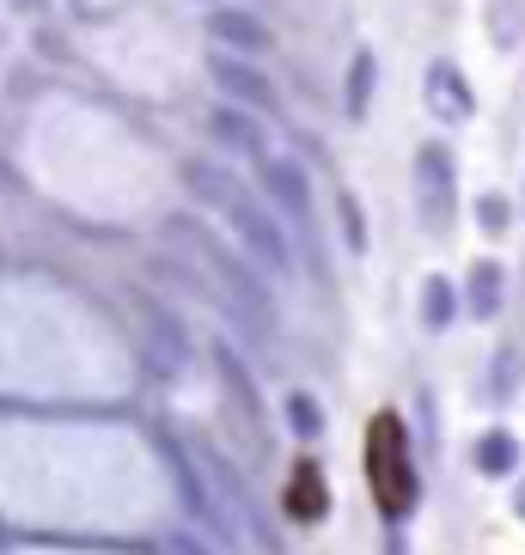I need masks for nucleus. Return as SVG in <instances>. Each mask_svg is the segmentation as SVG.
I'll list each match as a JSON object with an SVG mask.
<instances>
[{"mask_svg":"<svg viewBox=\"0 0 525 555\" xmlns=\"http://www.w3.org/2000/svg\"><path fill=\"white\" fill-rule=\"evenodd\" d=\"M190 190H202V202H214V208H227V220L239 227V245H245L251 257H257L262 269H269V275H287L294 250H287L281 227L269 220V208H262V202L251 196L245 183L232 178V171H220V165L196 159V165H190Z\"/></svg>","mask_w":525,"mask_h":555,"instance_id":"1","label":"nucleus"},{"mask_svg":"<svg viewBox=\"0 0 525 555\" xmlns=\"http://www.w3.org/2000/svg\"><path fill=\"white\" fill-rule=\"evenodd\" d=\"M367 482H373V501L385 519H404L422 494L415 482V464H410V434L397 415H373L367 422Z\"/></svg>","mask_w":525,"mask_h":555,"instance_id":"2","label":"nucleus"},{"mask_svg":"<svg viewBox=\"0 0 525 555\" xmlns=\"http://www.w3.org/2000/svg\"><path fill=\"white\" fill-rule=\"evenodd\" d=\"M452 196H459V183H452V153L440 141H427L415 153V214H422V227L446 232L452 227Z\"/></svg>","mask_w":525,"mask_h":555,"instance_id":"3","label":"nucleus"},{"mask_svg":"<svg viewBox=\"0 0 525 555\" xmlns=\"http://www.w3.org/2000/svg\"><path fill=\"white\" fill-rule=\"evenodd\" d=\"M262 183L276 190V202L294 214V227H312V183H306V165L299 159H262Z\"/></svg>","mask_w":525,"mask_h":555,"instance_id":"4","label":"nucleus"},{"mask_svg":"<svg viewBox=\"0 0 525 555\" xmlns=\"http://www.w3.org/2000/svg\"><path fill=\"white\" fill-rule=\"evenodd\" d=\"M214 80H220V92H227V99L251 104V111H276V86H269V74H257L251 62L214 55Z\"/></svg>","mask_w":525,"mask_h":555,"instance_id":"5","label":"nucleus"},{"mask_svg":"<svg viewBox=\"0 0 525 555\" xmlns=\"http://www.w3.org/2000/svg\"><path fill=\"white\" fill-rule=\"evenodd\" d=\"M427 111L440 116V122H471V86H464V74L452 62H434L427 67Z\"/></svg>","mask_w":525,"mask_h":555,"instance_id":"6","label":"nucleus"},{"mask_svg":"<svg viewBox=\"0 0 525 555\" xmlns=\"http://www.w3.org/2000/svg\"><path fill=\"white\" fill-rule=\"evenodd\" d=\"M324 506H330L324 470H318V464H294V476H287V519L318 525V519H324Z\"/></svg>","mask_w":525,"mask_h":555,"instance_id":"7","label":"nucleus"},{"mask_svg":"<svg viewBox=\"0 0 525 555\" xmlns=\"http://www.w3.org/2000/svg\"><path fill=\"white\" fill-rule=\"evenodd\" d=\"M214 37L220 43H232V50H245V55H269L276 50V31L262 25V18H251V13H214Z\"/></svg>","mask_w":525,"mask_h":555,"instance_id":"8","label":"nucleus"},{"mask_svg":"<svg viewBox=\"0 0 525 555\" xmlns=\"http://www.w3.org/2000/svg\"><path fill=\"white\" fill-rule=\"evenodd\" d=\"M501 287H508V269H501V262H476L471 275H464V306H471L476 318H495V311H501Z\"/></svg>","mask_w":525,"mask_h":555,"instance_id":"9","label":"nucleus"},{"mask_svg":"<svg viewBox=\"0 0 525 555\" xmlns=\"http://www.w3.org/2000/svg\"><path fill=\"white\" fill-rule=\"evenodd\" d=\"M373 74H379V62H373V50H361L355 62H348V86H343V111L361 122L367 116V104H373Z\"/></svg>","mask_w":525,"mask_h":555,"instance_id":"10","label":"nucleus"},{"mask_svg":"<svg viewBox=\"0 0 525 555\" xmlns=\"http://www.w3.org/2000/svg\"><path fill=\"white\" fill-rule=\"evenodd\" d=\"M214 129H220V141H232V147L245 153V159H269V134L257 129V122H251V116H239V111H220L214 116Z\"/></svg>","mask_w":525,"mask_h":555,"instance_id":"11","label":"nucleus"},{"mask_svg":"<svg viewBox=\"0 0 525 555\" xmlns=\"http://www.w3.org/2000/svg\"><path fill=\"white\" fill-rule=\"evenodd\" d=\"M513 464H520L513 434H483V440H476V470H483V476H508Z\"/></svg>","mask_w":525,"mask_h":555,"instance_id":"12","label":"nucleus"},{"mask_svg":"<svg viewBox=\"0 0 525 555\" xmlns=\"http://www.w3.org/2000/svg\"><path fill=\"white\" fill-rule=\"evenodd\" d=\"M452 311H459V299H452V281L434 275V281L422 287V324H427V330H446V324H452Z\"/></svg>","mask_w":525,"mask_h":555,"instance_id":"13","label":"nucleus"},{"mask_svg":"<svg viewBox=\"0 0 525 555\" xmlns=\"http://www.w3.org/2000/svg\"><path fill=\"white\" fill-rule=\"evenodd\" d=\"M520 373H525L520 348H501V354H495V366H489V403H508V397L520 391Z\"/></svg>","mask_w":525,"mask_h":555,"instance_id":"14","label":"nucleus"},{"mask_svg":"<svg viewBox=\"0 0 525 555\" xmlns=\"http://www.w3.org/2000/svg\"><path fill=\"white\" fill-rule=\"evenodd\" d=\"M489 37L501 50L520 43V0H489Z\"/></svg>","mask_w":525,"mask_h":555,"instance_id":"15","label":"nucleus"},{"mask_svg":"<svg viewBox=\"0 0 525 555\" xmlns=\"http://www.w3.org/2000/svg\"><path fill=\"white\" fill-rule=\"evenodd\" d=\"M287 422H294V434L299 440H318V434H324V415H318V403L306 391H294L287 397Z\"/></svg>","mask_w":525,"mask_h":555,"instance_id":"16","label":"nucleus"},{"mask_svg":"<svg viewBox=\"0 0 525 555\" xmlns=\"http://www.w3.org/2000/svg\"><path fill=\"white\" fill-rule=\"evenodd\" d=\"M336 208H343V238H348V250H367V227H361V208H355V196H336Z\"/></svg>","mask_w":525,"mask_h":555,"instance_id":"17","label":"nucleus"},{"mask_svg":"<svg viewBox=\"0 0 525 555\" xmlns=\"http://www.w3.org/2000/svg\"><path fill=\"white\" fill-rule=\"evenodd\" d=\"M476 220H483V227H489V232H501V227H508V202L483 196V202H476Z\"/></svg>","mask_w":525,"mask_h":555,"instance_id":"18","label":"nucleus"},{"mask_svg":"<svg viewBox=\"0 0 525 555\" xmlns=\"http://www.w3.org/2000/svg\"><path fill=\"white\" fill-rule=\"evenodd\" d=\"M513 506H520V519H525V482H520V489H513Z\"/></svg>","mask_w":525,"mask_h":555,"instance_id":"19","label":"nucleus"}]
</instances>
